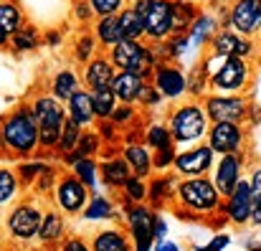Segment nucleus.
Here are the masks:
<instances>
[{"label": "nucleus", "instance_id": "obj_34", "mask_svg": "<svg viewBox=\"0 0 261 251\" xmlns=\"http://www.w3.org/2000/svg\"><path fill=\"white\" fill-rule=\"evenodd\" d=\"M112 216H114V208L101 195H94V200L89 203V208L84 211V218L87 221H104V218H112Z\"/></svg>", "mask_w": 261, "mask_h": 251}, {"label": "nucleus", "instance_id": "obj_40", "mask_svg": "<svg viewBox=\"0 0 261 251\" xmlns=\"http://www.w3.org/2000/svg\"><path fill=\"white\" fill-rule=\"evenodd\" d=\"M94 51H96V36L84 33L76 43V61H91L94 59Z\"/></svg>", "mask_w": 261, "mask_h": 251}, {"label": "nucleus", "instance_id": "obj_54", "mask_svg": "<svg viewBox=\"0 0 261 251\" xmlns=\"http://www.w3.org/2000/svg\"><path fill=\"white\" fill-rule=\"evenodd\" d=\"M5 43H10V33H8V31H3V28H0V48H3V46H5Z\"/></svg>", "mask_w": 261, "mask_h": 251}, {"label": "nucleus", "instance_id": "obj_49", "mask_svg": "<svg viewBox=\"0 0 261 251\" xmlns=\"http://www.w3.org/2000/svg\"><path fill=\"white\" fill-rule=\"evenodd\" d=\"M129 117H132V109H129V107H119V109H114V114H112L114 122H124V119H129Z\"/></svg>", "mask_w": 261, "mask_h": 251}, {"label": "nucleus", "instance_id": "obj_18", "mask_svg": "<svg viewBox=\"0 0 261 251\" xmlns=\"http://www.w3.org/2000/svg\"><path fill=\"white\" fill-rule=\"evenodd\" d=\"M145 89H147L145 77L132 74V71H119V74L114 77V82H112V91H114V96H117L119 102H124V104H132V102L142 99Z\"/></svg>", "mask_w": 261, "mask_h": 251}, {"label": "nucleus", "instance_id": "obj_32", "mask_svg": "<svg viewBox=\"0 0 261 251\" xmlns=\"http://www.w3.org/2000/svg\"><path fill=\"white\" fill-rule=\"evenodd\" d=\"M129 170L132 167L127 165V160H109L101 165V175H104L107 185H124L129 180Z\"/></svg>", "mask_w": 261, "mask_h": 251}, {"label": "nucleus", "instance_id": "obj_37", "mask_svg": "<svg viewBox=\"0 0 261 251\" xmlns=\"http://www.w3.org/2000/svg\"><path fill=\"white\" fill-rule=\"evenodd\" d=\"M147 145L150 147H170L173 145V135H170V127H163V124H152L150 132H147Z\"/></svg>", "mask_w": 261, "mask_h": 251}, {"label": "nucleus", "instance_id": "obj_11", "mask_svg": "<svg viewBox=\"0 0 261 251\" xmlns=\"http://www.w3.org/2000/svg\"><path fill=\"white\" fill-rule=\"evenodd\" d=\"M211 54L223 56V59H231V56L249 59V56L254 54V43H251L249 36H241V33H236L233 28H221V31H216V36L211 38Z\"/></svg>", "mask_w": 261, "mask_h": 251}, {"label": "nucleus", "instance_id": "obj_30", "mask_svg": "<svg viewBox=\"0 0 261 251\" xmlns=\"http://www.w3.org/2000/svg\"><path fill=\"white\" fill-rule=\"evenodd\" d=\"M124 160H127V165L135 170V175L137 178H145L147 172H150V153L145 150V147H140V145H129V147H124Z\"/></svg>", "mask_w": 261, "mask_h": 251}, {"label": "nucleus", "instance_id": "obj_20", "mask_svg": "<svg viewBox=\"0 0 261 251\" xmlns=\"http://www.w3.org/2000/svg\"><path fill=\"white\" fill-rule=\"evenodd\" d=\"M185 74L180 71V69H175V66H155V89L163 94V96H168V99H175V96H180L182 91H185Z\"/></svg>", "mask_w": 261, "mask_h": 251}, {"label": "nucleus", "instance_id": "obj_53", "mask_svg": "<svg viewBox=\"0 0 261 251\" xmlns=\"http://www.w3.org/2000/svg\"><path fill=\"white\" fill-rule=\"evenodd\" d=\"M155 251H180V249H177V244L165 241V244H158V249H155Z\"/></svg>", "mask_w": 261, "mask_h": 251}, {"label": "nucleus", "instance_id": "obj_10", "mask_svg": "<svg viewBox=\"0 0 261 251\" xmlns=\"http://www.w3.org/2000/svg\"><path fill=\"white\" fill-rule=\"evenodd\" d=\"M173 0H155L145 13V38L150 43H163L173 36Z\"/></svg>", "mask_w": 261, "mask_h": 251}, {"label": "nucleus", "instance_id": "obj_39", "mask_svg": "<svg viewBox=\"0 0 261 251\" xmlns=\"http://www.w3.org/2000/svg\"><path fill=\"white\" fill-rule=\"evenodd\" d=\"M74 172H76V178L87 185V188H94L96 185V165L87 160V158H82V160H76L74 163Z\"/></svg>", "mask_w": 261, "mask_h": 251}, {"label": "nucleus", "instance_id": "obj_55", "mask_svg": "<svg viewBox=\"0 0 261 251\" xmlns=\"http://www.w3.org/2000/svg\"><path fill=\"white\" fill-rule=\"evenodd\" d=\"M173 3H188V0H173Z\"/></svg>", "mask_w": 261, "mask_h": 251}, {"label": "nucleus", "instance_id": "obj_7", "mask_svg": "<svg viewBox=\"0 0 261 251\" xmlns=\"http://www.w3.org/2000/svg\"><path fill=\"white\" fill-rule=\"evenodd\" d=\"M223 28H233L241 36H254L261 31V0H233Z\"/></svg>", "mask_w": 261, "mask_h": 251}, {"label": "nucleus", "instance_id": "obj_45", "mask_svg": "<svg viewBox=\"0 0 261 251\" xmlns=\"http://www.w3.org/2000/svg\"><path fill=\"white\" fill-rule=\"evenodd\" d=\"M64 251H91V246H87L84 239H66L64 241Z\"/></svg>", "mask_w": 261, "mask_h": 251}, {"label": "nucleus", "instance_id": "obj_26", "mask_svg": "<svg viewBox=\"0 0 261 251\" xmlns=\"http://www.w3.org/2000/svg\"><path fill=\"white\" fill-rule=\"evenodd\" d=\"M51 96H56L59 102L64 99V102H69L76 91H82V86H79V77L71 71V69H64V71H59L56 77H54V86H51Z\"/></svg>", "mask_w": 261, "mask_h": 251}, {"label": "nucleus", "instance_id": "obj_13", "mask_svg": "<svg viewBox=\"0 0 261 251\" xmlns=\"http://www.w3.org/2000/svg\"><path fill=\"white\" fill-rule=\"evenodd\" d=\"M208 147L213 153H221V155L241 153L244 130L239 124H233V122H213V127L208 130Z\"/></svg>", "mask_w": 261, "mask_h": 251}, {"label": "nucleus", "instance_id": "obj_21", "mask_svg": "<svg viewBox=\"0 0 261 251\" xmlns=\"http://www.w3.org/2000/svg\"><path fill=\"white\" fill-rule=\"evenodd\" d=\"M94 36H96V43L104 46V48H114L119 41H124L122 36V23H119V13L117 15H104L96 20L94 26Z\"/></svg>", "mask_w": 261, "mask_h": 251}, {"label": "nucleus", "instance_id": "obj_23", "mask_svg": "<svg viewBox=\"0 0 261 251\" xmlns=\"http://www.w3.org/2000/svg\"><path fill=\"white\" fill-rule=\"evenodd\" d=\"M213 36H216V18L208 15V13H200V15L193 20L190 31H188V43H190V48H200V46L208 43Z\"/></svg>", "mask_w": 261, "mask_h": 251}, {"label": "nucleus", "instance_id": "obj_31", "mask_svg": "<svg viewBox=\"0 0 261 251\" xmlns=\"http://www.w3.org/2000/svg\"><path fill=\"white\" fill-rule=\"evenodd\" d=\"M91 96H94V112H96V117L107 119V117L114 114V109H117V96H114L112 86L96 89V91H91Z\"/></svg>", "mask_w": 261, "mask_h": 251}, {"label": "nucleus", "instance_id": "obj_46", "mask_svg": "<svg viewBox=\"0 0 261 251\" xmlns=\"http://www.w3.org/2000/svg\"><path fill=\"white\" fill-rule=\"evenodd\" d=\"M251 223L261 226V193L254 195V206H251Z\"/></svg>", "mask_w": 261, "mask_h": 251}, {"label": "nucleus", "instance_id": "obj_41", "mask_svg": "<svg viewBox=\"0 0 261 251\" xmlns=\"http://www.w3.org/2000/svg\"><path fill=\"white\" fill-rule=\"evenodd\" d=\"M124 193H127V198L132 200V203H137V200H145L147 198V188H145V183H142V178H129L127 183H124Z\"/></svg>", "mask_w": 261, "mask_h": 251}, {"label": "nucleus", "instance_id": "obj_29", "mask_svg": "<svg viewBox=\"0 0 261 251\" xmlns=\"http://www.w3.org/2000/svg\"><path fill=\"white\" fill-rule=\"evenodd\" d=\"M64 231H66V221H64V216H59L56 211H51V213L43 216V223H41V234H38V239H41L43 244H54V241H59V239L64 236Z\"/></svg>", "mask_w": 261, "mask_h": 251}, {"label": "nucleus", "instance_id": "obj_14", "mask_svg": "<svg viewBox=\"0 0 261 251\" xmlns=\"http://www.w3.org/2000/svg\"><path fill=\"white\" fill-rule=\"evenodd\" d=\"M241 167H244L241 153H231L218 160V167L213 172V185L221 193V198H228L233 193V188L241 183Z\"/></svg>", "mask_w": 261, "mask_h": 251}, {"label": "nucleus", "instance_id": "obj_42", "mask_svg": "<svg viewBox=\"0 0 261 251\" xmlns=\"http://www.w3.org/2000/svg\"><path fill=\"white\" fill-rule=\"evenodd\" d=\"M228 241H231V239H228L226 234H221V236H216L211 244H205V246H198L195 251H223L226 246H228Z\"/></svg>", "mask_w": 261, "mask_h": 251}, {"label": "nucleus", "instance_id": "obj_3", "mask_svg": "<svg viewBox=\"0 0 261 251\" xmlns=\"http://www.w3.org/2000/svg\"><path fill=\"white\" fill-rule=\"evenodd\" d=\"M36 119H38V130H41V145L43 147H54L61 142V132H64V124H66V112L64 107L59 104L56 96H38L33 104H31Z\"/></svg>", "mask_w": 261, "mask_h": 251}, {"label": "nucleus", "instance_id": "obj_50", "mask_svg": "<svg viewBox=\"0 0 261 251\" xmlns=\"http://www.w3.org/2000/svg\"><path fill=\"white\" fill-rule=\"evenodd\" d=\"M152 3H155V0H129V8H135V10H140V13H147Z\"/></svg>", "mask_w": 261, "mask_h": 251}, {"label": "nucleus", "instance_id": "obj_16", "mask_svg": "<svg viewBox=\"0 0 261 251\" xmlns=\"http://www.w3.org/2000/svg\"><path fill=\"white\" fill-rule=\"evenodd\" d=\"M251 206H254V190H251V183L249 180H241L233 193L226 198V216L233 221V223H246L251 221Z\"/></svg>", "mask_w": 261, "mask_h": 251}, {"label": "nucleus", "instance_id": "obj_43", "mask_svg": "<svg viewBox=\"0 0 261 251\" xmlns=\"http://www.w3.org/2000/svg\"><path fill=\"white\" fill-rule=\"evenodd\" d=\"M160 155L155 158V163H158V167H168L170 163H175V153H173V145L170 147H163V150H158Z\"/></svg>", "mask_w": 261, "mask_h": 251}, {"label": "nucleus", "instance_id": "obj_5", "mask_svg": "<svg viewBox=\"0 0 261 251\" xmlns=\"http://www.w3.org/2000/svg\"><path fill=\"white\" fill-rule=\"evenodd\" d=\"M170 135L175 142H193L208 135V114L195 104H185L170 117Z\"/></svg>", "mask_w": 261, "mask_h": 251}, {"label": "nucleus", "instance_id": "obj_56", "mask_svg": "<svg viewBox=\"0 0 261 251\" xmlns=\"http://www.w3.org/2000/svg\"><path fill=\"white\" fill-rule=\"evenodd\" d=\"M0 142H3V130H0Z\"/></svg>", "mask_w": 261, "mask_h": 251}, {"label": "nucleus", "instance_id": "obj_51", "mask_svg": "<svg viewBox=\"0 0 261 251\" xmlns=\"http://www.w3.org/2000/svg\"><path fill=\"white\" fill-rule=\"evenodd\" d=\"M249 183H251L254 195H256V193H261V167H256V170H254V175H251V180H249Z\"/></svg>", "mask_w": 261, "mask_h": 251}, {"label": "nucleus", "instance_id": "obj_8", "mask_svg": "<svg viewBox=\"0 0 261 251\" xmlns=\"http://www.w3.org/2000/svg\"><path fill=\"white\" fill-rule=\"evenodd\" d=\"M41 223H43L41 208L33 206V203H20L18 208L10 211L5 229H8V234H10L13 239L28 241V239H33V236L41 234Z\"/></svg>", "mask_w": 261, "mask_h": 251}, {"label": "nucleus", "instance_id": "obj_9", "mask_svg": "<svg viewBox=\"0 0 261 251\" xmlns=\"http://www.w3.org/2000/svg\"><path fill=\"white\" fill-rule=\"evenodd\" d=\"M249 112V104L239 94H213L205 102V114L213 122H233L241 124Z\"/></svg>", "mask_w": 261, "mask_h": 251}, {"label": "nucleus", "instance_id": "obj_28", "mask_svg": "<svg viewBox=\"0 0 261 251\" xmlns=\"http://www.w3.org/2000/svg\"><path fill=\"white\" fill-rule=\"evenodd\" d=\"M23 26H25V15H23V10H20L13 0H0V28L8 31V33L13 36V33L20 31Z\"/></svg>", "mask_w": 261, "mask_h": 251}, {"label": "nucleus", "instance_id": "obj_6", "mask_svg": "<svg viewBox=\"0 0 261 251\" xmlns=\"http://www.w3.org/2000/svg\"><path fill=\"white\" fill-rule=\"evenodd\" d=\"M251 82V64L241 56H231L223 61V66L211 77V86L223 94H239Z\"/></svg>", "mask_w": 261, "mask_h": 251}, {"label": "nucleus", "instance_id": "obj_12", "mask_svg": "<svg viewBox=\"0 0 261 251\" xmlns=\"http://www.w3.org/2000/svg\"><path fill=\"white\" fill-rule=\"evenodd\" d=\"M155 216L150 208L145 206H135L127 213V223H129V236L135 241L137 251H150L152 241H155Z\"/></svg>", "mask_w": 261, "mask_h": 251}, {"label": "nucleus", "instance_id": "obj_22", "mask_svg": "<svg viewBox=\"0 0 261 251\" xmlns=\"http://www.w3.org/2000/svg\"><path fill=\"white\" fill-rule=\"evenodd\" d=\"M91 251H132V241L119 229H104L91 239Z\"/></svg>", "mask_w": 261, "mask_h": 251}, {"label": "nucleus", "instance_id": "obj_27", "mask_svg": "<svg viewBox=\"0 0 261 251\" xmlns=\"http://www.w3.org/2000/svg\"><path fill=\"white\" fill-rule=\"evenodd\" d=\"M200 13L195 10V5L188 0V3H175L173 5V36H188L193 20L198 18Z\"/></svg>", "mask_w": 261, "mask_h": 251}, {"label": "nucleus", "instance_id": "obj_35", "mask_svg": "<svg viewBox=\"0 0 261 251\" xmlns=\"http://www.w3.org/2000/svg\"><path fill=\"white\" fill-rule=\"evenodd\" d=\"M82 124L79 122H74L71 117L66 119V124H64V132H61V142H59V147L64 150V153H71L76 145H79V140H82V130H79Z\"/></svg>", "mask_w": 261, "mask_h": 251}, {"label": "nucleus", "instance_id": "obj_1", "mask_svg": "<svg viewBox=\"0 0 261 251\" xmlns=\"http://www.w3.org/2000/svg\"><path fill=\"white\" fill-rule=\"evenodd\" d=\"M3 145L18 155H28L36 150V145H41V130H38V119L33 114L31 107H23L18 112H13L5 122H3Z\"/></svg>", "mask_w": 261, "mask_h": 251}, {"label": "nucleus", "instance_id": "obj_36", "mask_svg": "<svg viewBox=\"0 0 261 251\" xmlns=\"http://www.w3.org/2000/svg\"><path fill=\"white\" fill-rule=\"evenodd\" d=\"M89 8L94 10L96 18H104V15H117L119 10H124L127 0H87Z\"/></svg>", "mask_w": 261, "mask_h": 251}, {"label": "nucleus", "instance_id": "obj_25", "mask_svg": "<svg viewBox=\"0 0 261 251\" xmlns=\"http://www.w3.org/2000/svg\"><path fill=\"white\" fill-rule=\"evenodd\" d=\"M119 23H122V36L127 41H142L145 38V13L135 8L119 10Z\"/></svg>", "mask_w": 261, "mask_h": 251}, {"label": "nucleus", "instance_id": "obj_48", "mask_svg": "<svg viewBox=\"0 0 261 251\" xmlns=\"http://www.w3.org/2000/svg\"><path fill=\"white\" fill-rule=\"evenodd\" d=\"M74 13H76V18H79V20H87V18H91V15H94V10L89 8L87 0H84V3H76Z\"/></svg>", "mask_w": 261, "mask_h": 251}, {"label": "nucleus", "instance_id": "obj_19", "mask_svg": "<svg viewBox=\"0 0 261 251\" xmlns=\"http://www.w3.org/2000/svg\"><path fill=\"white\" fill-rule=\"evenodd\" d=\"M114 77H117V71H114V64H112L109 56H96V59L87 61L84 82H87V86L91 89V91L104 89V86H112Z\"/></svg>", "mask_w": 261, "mask_h": 251}, {"label": "nucleus", "instance_id": "obj_4", "mask_svg": "<svg viewBox=\"0 0 261 251\" xmlns=\"http://www.w3.org/2000/svg\"><path fill=\"white\" fill-rule=\"evenodd\" d=\"M177 195H180L182 206L195 213H211L218 208V200H221V193L216 190L213 180H205L203 175L182 180L177 185Z\"/></svg>", "mask_w": 261, "mask_h": 251}, {"label": "nucleus", "instance_id": "obj_15", "mask_svg": "<svg viewBox=\"0 0 261 251\" xmlns=\"http://www.w3.org/2000/svg\"><path fill=\"white\" fill-rule=\"evenodd\" d=\"M87 190L89 188L76 175H66L59 183V188H56V203H59V208L66 211V213L84 211V206H87Z\"/></svg>", "mask_w": 261, "mask_h": 251}, {"label": "nucleus", "instance_id": "obj_24", "mask_svg": "<svg viewBox=\"0 0 261 251\" xmlns=\"http://www.w3.org/2000/svg\"><path fill=\"white\" fill-rule=\"evenodd\" d=\"M66 107H69V117L74 119V122H79V124H87L94 119V96H91V91H76L69 102H66Z\"/></svg>", "mask_w": 261, "mask_h": 251}, {"label": "nucleus", "instance_id": "obj_38", "mask_svg": "<svg viewBox=\"0 0 261 251\" xmlns=\"http://www.w3.org/2000/svg\"><path fill=\"white\" fill-rule=\"evenodd\" d=\"M15 190H18V178H15V172L0 167V206L8 203V200L15 195Z\"/></svg>", "mask_w": 261, "mask_h": 251}, {"label": "nucleus", "instance_id": "obj_2", "mask_svg": "<svg viewBox=\"0 0 261 251\" xmlns=\"http://www.w3.org/2000/svg\"><path fill=\"white\" fill-rule=\"evenodd\" d=\"M109 59L114 64V69L119 71H132L140 77H150L155 74V48L147 46L145 41H119L114 48H109Z\"/></svg>", "mask_w": 261, "mask_h": 251}, {"label": "nucleus", "instance_id": "obj_52", "mask_svg": "<svg viewBox=\"0 0 261 251\" xmlns=\"http://www.w3.org/2000/svg\"><path fill=\"white\" fill-rule=\"evenodd\" d=\"M165 234H168V226H165V221H163V218H158V221H155V239L160 241Z\"/></svg>", "mask_w": 261, "mask_h": 251}, {"label": "nucleus", "instance_id": "obj_17", "mask_svg": "<svg viewBox=\"0 0 261 251\" xmlns=\"http://www.w3.org/2000/svg\"><path fill=\"white\" fill-rule=\"evenodd\" d=\"M175 170L188 175V178H200L208 167H213V150L205 147H195V150H185L180 155H175Z\"/></svg>", "mask_w": 261, "mask_h": 251}, {"label": "nucleus", "instance_id": "obj_47", "mask_svg": "<svg viewBox=\"0 0 261 251\" xmlns=\"http://www.w3.org/2000/svg\"><path fill=\"white\" fill-rule=\"evenodd\" d=\"M41 170H43V165H38V163H36V165H33V163H25V165H20V175H23L25 180H31V178L38 175Z\"/></svg>", "mask_w": 261, "mask_h": 251}, {"label": "nucleus", "instance_id": "obj_44", "mask_svg": "<svg viewBox=\"0 0 261 251\" xmlns=\"http://www.w3.org/2000/svg\"><path fill=\"white\" fill-rule=\"evenodd\" d=\"M170 185H173L170 180H155V183L150 185V188H152V190H150V193H152V198H155V200H158V198H163V195L170 190Z\"/></svg>", "mask_w": 261, "mask_h": 251}, {"label": "nucleus", "instance_id": "obj_33", "mask_svg": "<svg viewBox=\"0 0 261 251\" xmlns=\"http://www.w3.org/2000/svg\"><path fill=\"white\" fill-rule=\"evenodd\" d=\"M10 43H13V48H18V51H33V48L38 46V33H36L33 26H23L20 31H15V33L10 36Z\"/></svg>", "mask_w": 261, "mask_h": 251}]
</instances>
